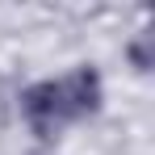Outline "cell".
Here are the masks:
<instances>
[{"instance_id":"cell-1","label":"cell","mask_w":155,"mask_h":155,"mask_svg":"<svg viewBox=\"0 0 155 155\" xmlns=\"http://www.w3.org/2000/svg\"><path fill=\"white\" fill-rule=\"evenodd\" d=\"M105 101V84L97 67H76L59 80H38L21 92V117L38 138H54L63 126L92 117Z\"/></svg>"},{"instance_id":"cell-2","label":"cell","mask_w":155,"mask_h":155,"mask_svg":"<svg viewBox=\"0 0 155 155\" xmlns=\"http://www.w3.org/2000/svg\"><path fill=\"white\" fill-rule=\"evenodd\" d=\"M126 54H130V63H134V71H151V42H147V34L134 38L126 46Z\"/></svg>"}]
</instances>
